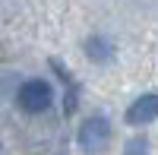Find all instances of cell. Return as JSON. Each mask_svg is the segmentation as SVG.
Here are the masks:
<instances>
[{
	"label": "cell",
	"mask_w": 158,
	"mask_h": 155,
	"mask_svg": "<svg viewBox=\"0 0 158 155\" xmlns=\"http://www.w3.org/2000/svg\"><path fill=\"white\" fill-rule=\"evenodd\" d=\"M51 98H54V92H51V82L44 79H29V82H22L19 86V108L22 111H29V114H38V111H44L51 105Z\"/></svg>",
	"instance_id": "6da1fadb"
},
{
	"label": "cell",
	"mask_w": 158,
	"mask_h": 155,
	"mask_svg": "<svg viewBox=\"0 0 158 155\" xmlns=\"http://www.w3.org/2000/svg\"><path fill=\"white\" fill-rule=\"evenodd\" d=\"M111 139V124L104 117H89L82 127H79V146L85 152H101Z\"/></svg>",
	"instance_id": "7a4b0ae2"
},
{
	"label": "cell",
	"mask_w": 158,
	"mask_h": 155,
	"mask_svg": "<svg viewBox=\"0 0 158 155\" xmlns=\"http://www.w3.org/2000/svg\"><path fill=\"white\" fill-rule=\"evenodd\" d=\"M155 117H158V92L142 95V98H136L133 105L127 108V124H133V127H139V124H152Z\"/></svg>",
	"instance_id": "3957f363"
},
{
	"label": "cell",
	"mask_w": 158,
	"mask_h": 155,
	"mask_svg": "<svg viewBox=\"0 0 158 155\" xmlns=\"http://www.w3.org/2000/svg\"><path fill=\"white\" fill-rule=\"evenodd\" d=\"M85 54H89L92 60H108V57H111V44L104 41V38H92V41L85 44Z\"/></svg>",
	"instance_id": "277c9868"
},
{
	"label": "cell",
	"mask_w": 158,
	"mask_h": 155,
	"mask_svg": "<svg viewBox=\"0 0 158 155\" xmlns=\"http://www.w3.org/2000/svg\"><path fill=\"white\" fill-rule=\"evenodd\" d=\"M123 155H149V146H146V139L133 136V139H130V143L123 146Z\"/></svg>",
	"instance_id": "5b68a950"
}]
</instances>
